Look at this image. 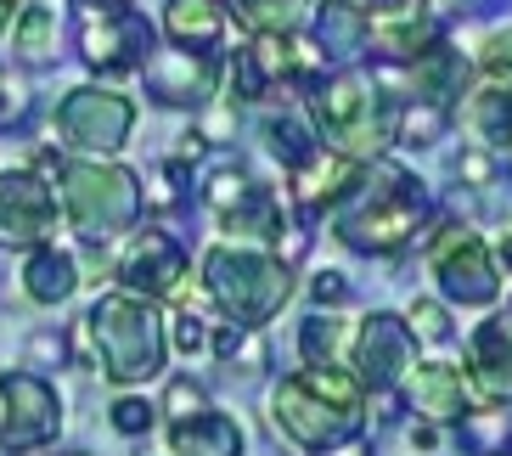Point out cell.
Segmentation results:
<instances>
[{"instance_id": "5", "label": "cell", "mask_w": 512, "mask_h": 456, "mask_svg": "<svg viewBox=\"0 0 512 456\" xmlns=\"http://www.w3.org/2000/svg\"><path fill=\"white\" fill-rule=\"evenodd\" d=\"M85 333L96 344V361L113 383H147L164 372V355H169V333H164V316L158 304L136 299V293H107L85 310Z\"/></svg>"}, {"instance_id": "44", "label": "cell", "mask_w": 512, "mask_h": 456, "mask_svg": "<svg viewBox=\"0 0 512 456\" xmlns=\"http://www.w3.org/2000/svg\"><path fill=\"white\" fill-rule=\"evenodd\" d=\"M74 456H85V451H74Z\"/></svg>"}, {"instance_id": "29", "label": "cell", "mask_w": 512, "mask_h": 456, "mask_svg": "<svg viewBox=\"0 0 512 456\" xmlns=\"http://www.w3.org/2000/svg\"><path fill=\"white\" fill-rule=\"evenodd\" d=\"M12 46L23 62H51L57 57V12L51 6H23L12 23Z\"/></svg>"}, {"instance_id": "2", "label": "cell", "mask_w": 512, "mask_h": 456, "mask_svg": "<svg viewBox=\"0 0 512 456\" xmlns=\"http://www.w3.org/2000/svg\"><path fill=\"white\" fill-rule=\"evenodd\" d=\"M271 423L304 456H321L361 434V378L344 366H304L271 389Z\"/></svg>"}, {"instance_id": "4", "label": "cell", "mask_w": 512, "mask_h": 456, "mask_svg": "<svg viewBox=\"0 0 512 456\" xmlns=\"http://www.w3.org/2000/svg\"><path fill=\"white\" fill-rule=\"evenodd\" d=\"M40 169L57 175L62 186V214L74 220L85 243H113L141 220V181L124 164H102V158H51L40 152Z\"/></svg>"}, {"instance_id": "27", "label": "cell", "mask_w": 512, "mask_h": 456, "mask_svg": "<svg viewBox=\"0 0 512 456\" xmlns=\"http://www.w3.org/2000/svg\"><path fill=\"white\" fill-rule=\"evenodd\" d=\"M226 12H237L254 34H299L310 0H231Z\"/></svg>"}, {"instance_id": "30", "label": "cell", "mask_w": 512, "mask_h": 456, "mask_svg": "<svg viewBox=\"0 0 512 456\" xmlns=\"http://www.w3.org/2000/svg\"><path fill=\"white\" fill-rule=\"evenodd\" d=\"M265 141H271V152L282 158L287 169L304 164V158L321 147V141L310 136V124H304V119H271V124H265Z\"/></svg>"}, {"instance_id": "15", "label": "cell", "mask_w": 512, "mask_h": 456, "mask_svg": "<svg viewBox=\"0 0 512 456\" xmlns=\"http://www.w3.org/2000/svg\"><path fill=\"white\" fill-rule=\"evenodd\" d=\"M141 74H147V91L164 107H192V102H209L214 96V85H220V57L175 46V51H152L141 62Z\"/></svg>"}, {"instance_id": "40", "label": "cell", "mask_w": 512, "mask_h": 456, "mask_svg": "<svg viewBox=\"0 0 512 456\" xmlns=\"http://www.w3.org/2000/svg\"><path fill=\"white\" fill-rule=\"evenodd\" d=\"M85 12H119V6H130V0H79Z\"/></svg>"}, {"instance_id": "28", "label": "cell", "mask_w": 512, "mask_h": 456, "mask_svg": "<svg viewBox=\"0 0 512 456\" xmlns=\"http://www.w3.org/2000/svg\"><path fill=\"white\" fill-rule=\"evenodd\" d=\"M344 344H349V327L338 316H304L299 327V355L304 366H344Z\"/></svg>"}, {"instance_id": "3", "label": "cell", "mask_w": 512, "mask_h": 456, "mask_svg": "<svg viewBox=\"0 0 512 456\" xmlns=\"http://www.w3.org/2000/svg\"><path fill=\"white\" fill-rule=\"evenodd\" d=\"M310 119L327 152L349 158V164H372L394 141V119L400 102L383 91V79L366 68H338L332 79L310 85Z\"/></svg>"}, {"instance_id": "9", "label": "cell", "mask_w": 512, "mask_h": 456, "mask_svg": "<svg viewBox=\"0 0 512 456\" xmlns=\"http://www.w3.org/2000/svg\"><path fill=\"white\" fill-rule=\"evenodd\" d=\"M57 428L62 400L40 372H0V451H40Z\"/></svg>"}, {"instance_id": "43", "label": "cell", "mask_w": 512, "mask_h": 456, "mask_svg": "<svg viewBox=\"0 0 512 456\" xmlns=\"http://www.w3.org/2000/svg\"><path fill=\"white\" fill-rule=\"evenodd\" d=\"M0 107H6V79H0Z\"/></svg>"}, {"instance_id": "41", "label": "cell", "mask_w": 512, "mask_h": 456, "mask_svg": "<svg viewBox=\"0 0 512 456\" xmlns=\"http://www.w3.org/2000/svg\"><path fill=\"white\" fill-rule=\"evenodd\" d=\"M321 456H372V451H366V445H349V440H344V445H332V451H321Z\"/></svg>"}, {"instance_id": "26", "label": "cell", "mask_w": 512, "mask_h": 456, "mask_svg": "<svg viewBox=\"0 0 512 456\" xmlns=\"http://www.w3.org/2000/svg\"><path fill=\"white\" fill-rule=\"evenodd\" d=\"M226 231L231 237H254V243H271V237H282V203L265 192V186H248L237 203H231L226 214Z\"/></svg>"}, {"instance_id": "16", "label": "cell", "mask_w": 512, "mask_h": 456, "mask_svg": "<svg viewBox=\"0 0 512 456\" xmlns=\"http://www.w3.org/2000/svg\"><path fill=\"white\" fill-rule=\"evenodd\" d=\"M467 383L490 406H512V304L473 333V344H467Z\"/></svg>"}, {"instance_id": "31", "label": "cell", "mask_w": 512, "mask_h": 456, "mask_svg": "<svg viewBox=\"0 0 512 456\" xmlns=\"http://www.w3.org/2000/svg\"><path fill=\"white\" fill-rule=\"evenodd\" d=\"M242 192H248V175H242L237 164H220V169L209 175V181H203V198H209V209H214V214H226L231 203L242 198Z\"/></svg>"}, {"instance_id": "22", "label": "cell", "mask_w": 512, "mask_h": 456, "mask_svg": "<svg viewBox=\"0 0 512 456\" xmlns=\"http://www.w3.org/2000/svg\"><path fill=\"white\" fill-rule=\"evenodd\" d=\"M79 288V265L68 248L46 243V248H34V259L23 265V293H29L34 304H62V299H74Z\"/></svg>"}, {"instance_id": "36", "label": "cell", "mask_w": 512, "mask_h": 456, "mask_svg": "<svg viewBox=\"0 0 512 456\" xmlns=\"http://www.w3.org/2000/svg\"><path fill=\"white\" fill-rule=\"evenodd\" d=\"M175 350H181V355H203V350H209V321L186 310V316L175 321Z\"/></svg>"}, {"instance_id": "38", "label": "cell", "mask_w": 512, "mask_h": 456, "mask_svg": "<svg viewBox=\"0 0 512 456\" xmlns=\"http://www.w3.org/2000/svg\"><path fill=\"white\" fill-rule=\"evenodd\" d=\"M456 175H462V181H490V175H496V164H490L484 152H462V164H456Z\"/></svg>"}, {"instance_id": "6", "label": "cell", "mask_w": 512, "mask_h": 456, "mask_svg": "<svg viewBox=\"0 0 512 456\" xmlns=\"http://www.w3.org/2000/svg\"><path fill=\"white\" fill-rule=\"evenodd\" d=\"M203 282H209V299L226 310L231 327H248V333H259V327L293 299V271H287V259L265 254V248H231V243L209 248Z\"/></svg>"}, {"instance_id": "20", "label": "cell", "mask_w": 512, "mask_h": 456, "mask_svg": "<svg viewBox=\"0 0 512 456\" xmlns=\"http://www.w3.org/2000/svg\"><path fill=\"white\" fill-rule=\"evenodd\" d=\"M355 169H361V164H349V158H338V152L316 147L304 164L287 169V181H293V203H299L304 214L332 209V203L344 198V186L355 181Z\"/></svg>"}, {"instance_id": "8", "label": "cell", "mask_w": 512, "mask_h": 456, "mask_svg": "<svg viewBox=\"0 0 512 456\" xmlns=\"http://www.w3.org/2000/svg\"><path fill=\"white\" fill-rule=\"evenodd\" d=\"M57 130L74 152L107 158V152H119L130 141V130H136V102L119 91H107V85H79V91L62 96Z\"/></svg>"}, {"instance_id": "17", "label": "cell", "mask_w": 512, "mask_h": 456, "mask_svg": "<svg viewBox=\"0 0 512 456\" xmlns=\"http://www.w3.org/2000/svg\"><path fill=\"white\" fill-rule=\"evenodd\" d=\"M406 389H411V411H422L428 423H456L462 411H473V383H467V366L451 361H417L406 372Z\"/></svg>"}, {"instance_id": "32", "label": "cell", "mask_w": 512, "mask_h": 456, "mask_svg": "<svg viewBox=\"0 0 512 456\" xmlns=\"http://www.w3.org/2000/svg\"><path fill=\"white\" fill-rule=\"evenodd\" d=\"M479 68H484V79H490V85H512V29H501V34H490V40H484Z\"/></svg>"}, {"instance_id": "13", "label": "cell", "mask_w": 512, "mask_h": 456, "mask_svg": "<svg viewBox=\"0 0 512 456\" xmlns=\"http://www.w3.org/2000/svg\"><path fill=\"white\" fill-rule=\"evenodd\" d=\"M79 46H85V62L102 68V74H136L141 62L158 51V34H152V23L141 12L119 6V12H85Z\"/></svg>"}, {"instance_id": "34", "label": "cell", "mask_w": 512, "mask_h": 456, "mask_svg": "<svg viewBox=\"0 0 512 456\" xmlns=\"http://www.w3.org/2000/svg\"><path fill=\"white\" fill-rule=\"evenodd\" d=\"M209 406V395H203V383H192V378H175L164 389V411L181 423V417H197V411Z\"/></svg>"}, {"instance_id": "33", "label": "cell", "mask_w": 512, "mask_h": 456, "mask_svg": "<svg viewBox=\"0 0 512 456\" xmlns=\"http://www.w3.org/2000/svg\"><path fill=\"white\" fill-rule=\"evenodd\" d=\"M417 338H428V344H445L451 338V321H445V304L434 299H411V321H406Z\"/></svg>"}, {"instance_id": "19", "label": "cell", "mask_w": 512, "mask_h": 456, "mask_svg": "<svg viewBox=\"0 0 512 456\" xmlns=\"http://www.w3.org/2000/svg\"><path fill=\"white\" fill-rule=\"evenodd\" d=\"M226 0H169L164 6V34L169 46L181 51H209V57H220V46H226Z\"/></svg>"}, {"instance_id": "18", "label": "cell", "mask_w": 512, "mask_h": 456, "mask_svg": "<svg viewBox=\"0 0 512 456\" xmlns=\"http://www.w3.org/2000/svg\"><path fill=\"white\" fill-rule=\"evenodd\" d=\"M467 79H473V62L451 46V40H434L411 62V85H417V102L439 107V113H456L467 96Z\"/></svg>"}, {"instance_id": "24", "label": "cell", "mask_w": 512, "mask_h": 456, "mask_svg": "<svg viewBox=\"0 0 512 456\" xmlns=\"http://www.w3.org/2000/svg\"><path fill=\"white\" fill-rule=\"evenodd\" d=\"M462 119H467V130H473L479 147L507 152L512 147V85H484V91H473V102L462 107Z\"/></svg>"}, {"instance_id": "1", "label": "cell", "mask_w": 512, "mask_h": 456, "mask_svg": "<svg viewBox=\"0 0 512 456\" xmlns=\"http://www.w3.org/2000/svg\"><path fill=\"white\" fill-rule=\"evenodd\" d=\"M422 214H428V192L417 175L394 158H372L332 203V237L355 254H394L417 237Z\"/></svg>"}, {"instance_id": "35", "label": "cell", "mask_w": 512, "mask_h": 456, "mask_svg": "<svg viewBox=\"0 0 512 456\" xmlns=\"http://www.w3.org/2000/svg\"><path fill=\"white\" fill-rule=\"evenodd\" d=\"M113 428H119V434H147V428H152V406H147V400H136V395H119V400H113Z\"/></svg>"}, {"instance_id": "7", "label": "cell", "mask_w": 512, "mask_h": 456, "mask_svg": "<svg viewBox=\"0 0 512 456\" xmlns=\"http://www.w3.org/2000/svg\"><path fill=\"white\" fill-rule=\"evenodd\" d=\"M428 271L439 276V293L462 310L501 299V271L473 226H439V237L428 243Z\"/></svg>"}, {"instance_id": "12", "label": "cell", "mask_w": 512, "mask_h": 456, "mask_svg": "<svg viewBox=\"0 0 512 456\" xmlns=\"http://www.w3.org/2000/svg\"><path fill=\"white\" fill-rule=\"evenodd\" d=\"M186 276H192V259H186L181 237H169L164 226H147L130 243V254L119 259V282L124 293L158 304V299H181L186 293Z\"/></svg>"}, {"instance_id": "25", "label": "cell", "mask_w": 512, "mask_h": 456, "mask_svg": "<svg viewBox=\"0 0 512 456\" xmlns=\"http://www.w3.org/2000/svg\"><path fill=\"white\" fill-rule=\"evenodd\" d=\"M456 440L467 456H507L512 451V411L501 406H473L456 417Z\"/></svg>"}, {"instance_id": "10", "label": "cell", "mask_w": 512, "mask_h": 456, "mask_svg": "<svg viewBox=\"0 0 512 456\" xmlns=\"http://www.w3.org/2000/svg\"><path fill=\"white\" fill-rule=\"evenodd\" d=\"M62 226V203L46 175L34 169H0V243L46 248Z\"/></svg>"}, {"instance_id": "45", "label": "cell", "mask_w": 512, "mask_h": 456, "mask_svg": "<svg viewBox=\"0 0 512 456\" xmlns=\"http://www.w3.org/2000/svg\"><path fill=\"white\" fill-rule=\"evenodd\" d=\"M445 6H451V0H445Z\"/></svg>"}, {"instance_id": "21", "label": "cell", "mask_w": 512, "mask_h": 456, "mask_svg": "<svg viewBox=\"0 0 512 456\" xmlns=\"http://www.w3.org/2000/svg\"><path fill=\"white\" fill-rule=\"evenodd\" d=\"M169 451L175 456H242V428L226 411H197V417H181L169 423Z\"/></svg>"}, {"instance_id": "23", "label": "cell", "mask_w": 512, "mask_h": 456, "mask_svg": "<svg viewBox=\"0 0 512 456\" xmlns=\"http://www.w3.org/2000/svg\"><path fill=\"white\" fill-rule=\"evenodd\" d=\"M316 46L321 57H361L366 51V6L361 0H327L316 12Z\"/></svg>"}, {"instance_id": "37", "label": "cell", "mask_w": 512, "mask_h": 456, "mask_svg": "<svg viewBox=\"0 0 512 456\" xmlns=\"http://www.w3.org/2000/svg\"><path fill=\"white\" fill-rule=\"evenodd\" d=\"M310 293H316V304H332V310H344L355 293H349V282H344V271H321L316 282H310Z\"/></svg>"}, {"instance_id": "39", "label": "cell", "mask_w": 512, "mask_h": 456, "mask_svg": "<svg viewBox=\"0 0 512 456\" xmlns=\"http://www.w3.org/2000/svg\"><path fill=\"white\" fill-rule=\"evenodd\" d=\"M411 445H422V451H434V445H439V434H434V428H411Z\"/></svg>"}, {"instance_id": "14", "label": "cell", "mask_w": 512, "mask_h": 456, "mask_svg": "<svg viewBox=\"0 0 512 456\" xmlns=\"http://www.w3.org/2000/svg\"><path fill=\"white\" fill-rule=\"evenodd\" d=\"M439 40V23L428 0H372L366 6V46L389 62H417Z\"/></svg>"}, {"instance_id": "42", "label": "cell", "mask_w": 512, "mask_h": 456, "mask_svg": "<svg viewBox=\"0 0 512 456\" xmlns=\"http://www.w3.org/2000/svg\"><path fill=\"white\" fill-rule=\"evenodd\" d=\"M12 29V0H0V34Z\"/></svg>"}, {"instance_id": "11", "label": "cell", "mask_w": 512, "mask_h": 456, "mask_svg": "<svg viewBox=\"0 0 512 456\" xmlns=\"http://www.w3.org/2000/svg\"><path fill=\"white\" fill-rule=\"evenodd\" d=\"M411 366H417V333L394 310H372L366 327L355 333V378H361V389L394 395Z\"/></svg>"}]
</instances>
